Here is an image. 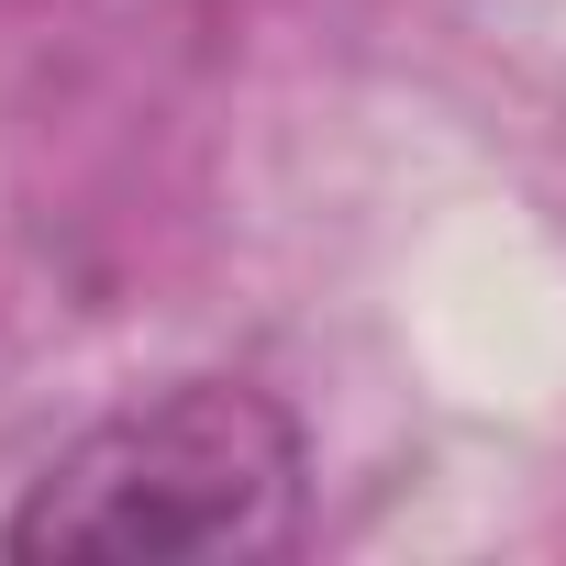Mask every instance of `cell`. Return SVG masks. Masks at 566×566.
Returning a JSON list of instances; mask_svg holds the SVG:
<instances>
[{"mask_svg":"<svg viewBox=\"0 0 566 566\" xmlns=\"http://www.w3.org/2000/svg\"><path fill=\"white\" fill-rule=\"evenodd\" d=\"M301 422L266 389L178 378L78 433L0 522V555H266L301 533Z\"/></svg>","mask_w":566,"mask_h":566,"instance_id":"obj_1","label":"cell"}]
</instances>
